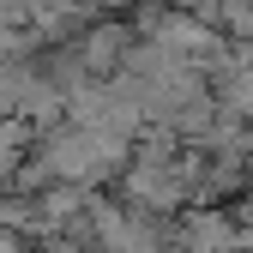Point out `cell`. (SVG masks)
Masks as SVG:
<instances>
[{"label": "cell", "mask_w": 253, "mask_h": 253, "mask_svg": "<svg viewBox=\"0 0 253 253\" xmlns=\"http://www.w3.org/2000/svg\"><path fill=\"white\" fill-rule=\"evenodd\" d=\"M126 48H133L126 24H97V30H84V42H79V67L90 79H115L126 67Z\"/></svg>", "instance_id": "cell-2"}, {"label": "cell", "mask_w": 253, "mask_h": 253, "mask_svg": "<svg viewBox=\"0 0 253 253\" xmlns=\"http://www.w3.org/2000/svg\"><path fill=\"white\" fill-rule=\"evenodd\" d=\"M24 163V121L18 115H0V187H6Z\"/></svg>", "instance_id": "cell-3"}, {"label": "cell", "mask_w": 253, "mask_h": 253, "mask_svg": "<svg viewBox=\"0 0 253 253\" xmlns=\"http://www.w3.org/2000/svg\"><path fill=\"white\" fill-rule=\"evenodd\" d=\"M175 247L181 253H235L241 247V229L229 223L223 211H187L181 229H175Z\"/></svg>", "instance_id": "cell-1"}]
</instances>
